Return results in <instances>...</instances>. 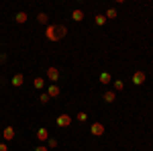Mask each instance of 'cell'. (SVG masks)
<instances>
[{
  "label": "cell",
  "mask_w": 153,
  "mask_h": 151,
  "mask_svg": "<svg viewBox=\"0 0 153 151\" xmlns=\"http://www.w3.org/2000/svg\"><path fill=\"white\" fill-rule=\"evenodd\" d=\"M27 19H29V16H27V12H16V16H14V21H16V23H27Z\"/></svg>",
  "instance_id": "cell-12"
},
{
  "label": "cell",
  "mask_w": 153,
  "mask_h": 151,
  "mask_svg": "<svg viewBox=\"0 0 153 151\" xmlns=\"http://www.w3.org/2000/svg\"><path fill=\"white\" fill-rule=\"evenodd\" d=\"M71 19H74L76 23H80V21H84V10H80V8H76V10L71 12Z\"/></svg>",
  "instance_id": "cell-9"
},
{
  "label": "cell",
  "mask_w": 153,
  "mask_h": 151,
  "mask_svg": "<svg viewBox=\"0 0 153 151\" xmlns=\"http://www.w3.org/2000/svg\"><path fill=\"white\" fill-rule=\"evenodd\" d=\"M14 88H21L25 84V78H23V74H16V76H12V82H10Z\"/></svg>",
  "instance_id": "cell-6"
},
{
  "label": "cell",
  "mask_w": 153,
  "mask_h": 151,
  "mask_svg": "<svg viewBox=\"0 0 153 151\" xmlns=\"http://www.w3.org/2000/svg\"><path fill=\"white\" fill-rule=\"evenodd\" d=\"M102 98H104V102H108V104H110V102H114V100H117V94L108 90V92H104V96H102Z\"/></svg>",
  "instance_id": "cell-11"
},
{
  "label": "cell",
  "mask_w": 153,
  "mask_h": 151,
  "mask_svg": "<svg viewBox=\"0 0 153 151\" xmlns=\"http://www.w3.org/2000/svg\"><path fill=\"white\" fill-rule=\"evenodd\" d=\"M0 151H8V145L6 143H0Z\"/></svg>",
  "instance_id": "cell-23"
},
{
  "label": "cell",
  "mask_w": 153,
  "mask_h": 151,
  "mask_svg": "<svg viewBox=\"0 0 153 151\" xmlns=\"http://www.w3.org/2000/svg\"><path fill=\"white\" fill-rule=\"evenodd\" d=\"M37 139L39 141H49V131L45 127H41L39 131H37Z\"/></svg>",
  "instance_id": "cell-7"
},
{
  "label": "cell",
  "mask_w": 153,
  "mask_h": 151,
  "mask_svg": "<svg viewBox=\"0 0 153 151\" xmlns=\"http://www.w3.org/2000/svg\"><path fill=\"white\" fill-rule=\"evenodd\" d=\"M71 125V116H68V115H59L57 116V127H70Z\"/></svg>",
  "instance_id": "cell-4"
},
{
  "label": "cell",
  "mask_w": 153,
  "mask_h": 151,
  "mask_svg": "<svg viewBox=\"0 0 153 151\" xmlns=\"http://www.w3.org/2000/svg\"><path fill=\"white\" fill-rule=\"evenodd\" d=\"M45 86V80L43 78H35V88H43Z\"/></svg>",
  "instance_id": "cell-17"
},
{
  "label": "cell",
  "mask_w": 153,
  "mask_h": 151,
  "mask_svg": "<svg viewBox=\"0 0 153 151\" xmlns=\"http://www.w3.org/2000/svg\"><path fill=\"white\" fill-rule=\"evenodd\" d=\"M49 149H53V147H57V139H49Z\"/></svg>",
  "instance_id": "cell-20"
},
{
  "label": "cell",
  "mask_w": 153,
  "mask_h": 151,
  "mask_svg": "<svg viewBox=\"0 0 153 151\" xmlns=\"http://www.w3.org/2000/svg\"><path fill=\"white\" fill-rule=\"evenodd\" d=\"M49 147H45V145H39V147H35V151H47Z\"/></svg>",
  "instance_id": "cell-22"
},
{
  "label": "cell",
  "mask_w": 153,
  "mask_h": 151,
  "mask_svg": "<svg viewBox=\"0 0 153 151\" xmlns=\"http://www.w3.org/2000/svg\"><path fill=\"white\" fill-rule=\"evenodd\" d=\"M37 21H39L41 25H47L49 23V19H47V14H45V12H39V14H37Z\"/></svg>",
  "instance_id": "cell-14"
},
{
  "label": "cell",
  "mask_w": 153,
  "mask_h": 151,
  "mask_svg": "<svg viewBox=\"0 0 153 151\" xmlns=\"http://www.w3.org/2000/svg\"><path fill=\"white\" fill-rule=\"evenodd\" d=\"M90 133H92L94 137H100V135H104V125H102V123H94V125L90 127Z\"/></svg>",
  "instance_id": "cell-3"
},
{
  "label": "cell",
  "mask_w": 153,
  "mask_h": 151,
  "mask_svg": "<svg viewBox=\"0 0 153 151\" xmlns=\"http://www.w3.org/2000/svg\"><path fill=\"white\" fill-rule=\"evenodd\" d=\"M65 35H68V27L65 25H47V29H45V37L49 41H59Z\"/></svg>",
  "instance_id": "cell-1"
},
{
  "label": "cell",
  "mask_w": 153,
  "mask_h": 151,
  "mask_svg": "<svg viewBox=\"0 0 153 151\" xmlns=\"http://www.w3.org/2000/svg\"><path fill=\"white\" fill-rule=\"evenodd\" d=\"M112 82V78H110V74H100V84H110Z\"/></svg>",
  "instance_id": "cell-13"
},
{
  "label": "cell",
  "mask_w": 153,
  "mask_h": 151,
  "mask_svg": "<svg viewBox=\"0 0 153 151\" xmlns=\"http://www.w3.org/2000/svg\"><path fill=\"white\" fill-rule=\"evenodd\" d=\"M106 19H117L118 14H117V10H114V8H108V10H106V14H104Z\"/></svg>",
  "instance_id": "cell-16"
},
{
  "label": "cell",
  "mask_w": 153,
  "mask_h": 151,
  "mask_svg": "<svg viewBox=\"0 0 153 151\" xmlns=\"http://www.w3.org/2000/svg\"><path fill=\"white\" fill-rule=\"evenodd\" d=\"M94 23L98 25V27H102V25L106 23V16L104 14H96V19H94Z\"/></svg>",
  "instance_id": "cell-15"
},
{
  "label": "cell",
  "mask_w": 153,
  "mask_h": 151,
  "mask_svg": "<svg viewBox=\"0 0 153 151\" xmlns=\"http://www.w3.org/2000/svg\"><path fill=\"white\" fill-rule=\"evenodd\" d=\"M2 135H4V139H6V141L14 139V129H12V127H6L4 131H2Z\"/></svg>",
  "instance_id": "cell-10"
},
{
  "label": "cell",
  "mask_w": 153,
  "mask_h": 151,
  "mask_svg": "<svg viewBox=\"0 0 153 151\" xmlns=\"http://www.w3.org/2000/svg\"><path fill=\"white\" fill-rule=\"evenodd\" d=\"M47 78L51 82H57L59 80V70H57V68H53V65H51V68H47Z\"/></svg>",
  "instance_id": "cell-5"
},
{
  "label": "cell",
  "mask_w": 153,
  "mask_h": 151,
  "mask_svg": "<svg viewBox=\"0 0 153 151\" xmlns=\"http://www.w3.org/2000/svg\"><path fill=\"white\" fill-rule=\"evenodd\" d=\"M145 80H147V74H145V71H135V74H133V84H135V86H141Z\"/></svg>",
  "instance_id": "cell-2"
},
{
  "label": "cell",
  "mask_w": 153,
  "mask_h": 151,
  "mask_svg": "<svg viewBox=\"0 0 153 151\" xmlns=\"http://www.w3.org/2000/svg\"><path fill=\"white\" fill-rule=\"evenodd\" d=\"M59 92H61V90H59V86L51 84V86H49V90H47V96H49V98H55V96H59Z\"/></svg>",
  "instance_id": "cell-8"
},
{
  "label": "cell",
  "mask_w": 153,
  "mask_h": 151,
  "mask_svg": "<svg viewBox=\"0 0 153 151\" xmlns=\"http://www.w3.org/2000/svg\"><path fill=\"white\" fill-rule=\"evenodd\" d=\"M86 118H88V115H86V112H78V115H76V121H80V123H84Z\"/></svg>",
  "instance_id": "cell-18"
},
{
  "label": "cell",
  "mask_w": 153,
  "mask_h": 151,
  "mask_svg": "<svg viewBox=\"0 0 153 151\" xmlns=\"http://www.w3.org/2000/svg\"><path fill=\"white\" fill-rule=\"evenodd\" d=\"M114 88H117V90H123V88H125V84H123L120 80H117V82H114Z\"/></svg>",
  "instance_id": "cell-21"
},
{
  "label": "cell",
  "mask_w": 153,
  "mask_h": 151,
  "mask_svg": "<svg viewBox=\"0 0 153 151\" xmlns=\"http://www.w3.org/2000/svg\"><path fill=\"white\" fill-rule=\"evenodd\" d=\"M39 102H41V104H47V102H49V96H47V92L39 96Z\"/></svg>",
  "instance_id": "cell-19"
}]
</instances>
